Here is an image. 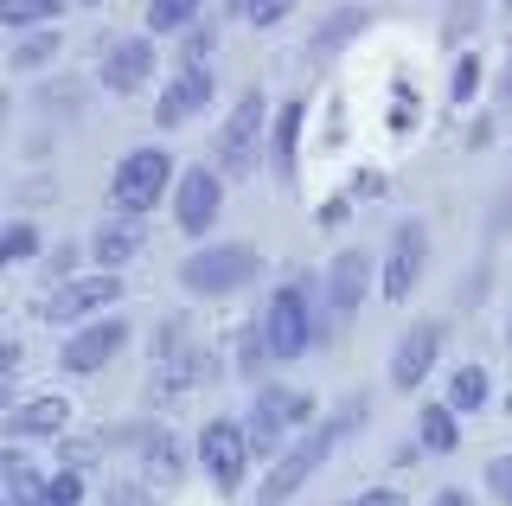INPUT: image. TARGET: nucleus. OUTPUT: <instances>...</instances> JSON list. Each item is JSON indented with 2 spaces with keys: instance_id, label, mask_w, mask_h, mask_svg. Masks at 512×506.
<instances>
[{
  "instance_id": "1",
  "label": "nucleus",
  "mask_w": 512,
  "mask_h": 506,
  "mask_svg": "<svg viewBox=\"0 0 512 506\" xmlns=\"http://www.w3.org/2000/svg\"><path fill=\"white\" fill-rule=\"evenodd\" d=\"M359 423H365V398H352V404H340V410H333L327 423H314V430L301 436L295 449H282V462L263 474V494H256V500H263V506H282V500L295 494V487L308 481L314 468H327V455L340 449V442H346L352 430H359Z\"/></svg>"
},
{
  "instance_id": "2",
  "label": "nucleus",
  "mask_w": 512,
  "mask_h": 506,
  "mask_svg": "<svg viewBox=\"0 0 512 506\" xmlns=\"http://www.w3.org/2000/svg\"><path fill=\"white\" fill-rule=\"evenodd\" d=\"M173 180L180 173H173L167 148H128L116 161V173H109V205L128 218H148L160 199H173Z\"/></svg>"
},
{
  "instance_id": "3",
  "label": "nucleus",
  "mask_w": 512,
  "mask_h": 506,
  "mask_svg": "<svg viewBox=\"0 0 512 506\" xmlns=\"http://www.w3.org/2000/svg\"><path fill=\"white\" fill-rule=\"evenodd\" d=\"M263 334H269V346H276V366H288V359H301L308 346L327 334V321L314 314V289L308 282H282L276 295H269V308H263Z\"/></svg>"
},
{
  "instance_id": "4",
  "label": "nucleus",
  "mask_w": 512,
  "mask_h": 506,
  "mask_svg": "<svg viewBox=\"0 0 512 506\" xmlns=\"http://www.w3.org/2000/svg\"><path fill=\"white\" fill-rule=\"evenodd\" d=\"M122 302V276L116 270H90V276H71V282H52L39 295V321L45 327H84L96 321L103 308Z\"/></svg>"
},
{
  "instance_id": "5",
  "label": "nucleus",
  "mask_w": 512,
  "mask_h": 506,
  "mask_svg": "<svg viewBox=\"0 0 512 506\" xmlns=\"http://www.w3.org/2000/svg\"><path fill=\"white\" fill-rule=\"evenodd\" d=\"M256 270H263V257L250 244H199L180 263V289L186 295H237Z\"/></svg>"
},
{
  "instance_id": "6",
  "label": "nucleus",
  "mask_w": 512,
  "mask_h": 506,
  "mask_svg": "<svg viewBox=\"0 0 512 506\" xmlns=\"http://www.w3.org/2000/svg\"><path fill=\"white\" fill-rule=\"evenodd\" d=\"M263 90H244V97H237V109H231V116H224V129H218V173H224V180H250V173H256V161H263Z\"/></svg>"
},
{
  "instance_id": "7",
  "label": "nucleus",
  "mask_w": 512,
  "mask_h": 506,
  "mask_svg": "<svg viewBox=\"0 0 512 506\" xmlns=\"http://www.w3.org/2000/svg\"><path fill=\"white\" fill-rule=\"evenodd\" d=\"M308 423H314V398H308V391H295V385H263V391H256L250 423H244L256 462H263V455H276L282 436H288V430H308Z\"/></svg>"
},
{
  "instance_id": "8",
  "label": "nucleus",
  "mask_w": 512,
  "mask_h": 506,
  "mask_svg": "<svg viewBox=\"0 0 512 506\" xmlns=\"http://www.w3.org/2000/svg\"><path fill=\"white\" fill-rule=\"evenodd\" d=\"M218 97V77L205 58H180V71L160 84V97H154V122L160 129H186L192 116H205V103Z\"/></svg>"
},
{
  "instance_id": "9",
  "label": "nucleus",
  "mask_w": 512,
  "mask_h": 506,
  "mask_svg": "<svg viewBox=\"0 0 512 506\" xmlns=\"http://www.w3.org/2000/svg\"><path fill=\"white\" fill-rule=\"evenodd\" d=\"M199 462H205V474H212V487L237 494V487H244V474H250V462H256L250 430H244V423H231V417L205 423V430H199Z\"/></svg>"
},
{
  "instance_id": "10",
  "label": "nucleus",
  "mask_w": 512,
  "mask_h": 506,
  "mask_svg": "<svg viewBox=\"0 0 512 506\" xmlns=\"http://www.w3.org/2000/svg\"><path fill=\"white\" fill-rule=\"evenodd\" d=\"M224 212V173L218 167H186L180 180H173V225L186 237H212Z\"/></svg>"
},
{
  "instance_id": "11",
  "label": "nucleus",
  "mask_w": 512,
  "mask_h": 506,
  "mask_svg": "<svg viewBox=\"0 0 512 506\" xmlns=\"http://www.w3.org/2000/svg\"><path fill=\"white\" fill-rule=\"evenodd\" d=\"M122 346H128V321H122V314H96V321H84L71 340H64L58 366L71 372V378H90V372H103Z\"/></svg>"
},
{
  "instance_id": "12",
  "label": "nucleus",
  "mask_w": 512,
  "mask_h": 506,
  "mask_svg": "<svg viewBox=\"0 0 512 506\" xmlns=\"http://www.w3.org/2000/svg\"><path fill=\"white\" fill-rule=\"evenodd\" d=\"M423 257H429V225L423 218H404V225L391 231V250H384V302H410V289L423 282Z\"/></svg>"
},
{
  "instance_id": "13",
  "label": "nucleus",
  "mask_w": 512,
  "mask_h": 506,
  "mask_svg": "<svg viewBox=\"0 0 512 506\" xmlns=\"http://www.w3.org/2000/svg\"><path fill=\"white\" fill-rule=\"evenodd\" d=\"M199 378H205V353H199V346H186V327L173 321L167 327V346H160V359H154L148 398L154 404H180L186 391H199Z\"/></svg>"
},
{
  "instance_id": "14",
  "label": "nucleus",
  "mask_w": 512,
  "mask_h": 506,
  "mask_svg": "<svg viewBox=\"0 0 512 506\" xmlns=\"http://www.w3.org/2000/svg\"><path fill=\"white\" fill-rule=\"evenodd\" d=\"M135 474L154 487V500H173L180 494V481H186V442L167 430V423H154V430H141L135 436Z\"/></svg>"
},
{
  "instance_id": "15",
  "label": "nucleus",
  "mask_w": 512,
  "mask_h": 506,
  "mask_svg": "<svg viewBox=\"0 0 512 506\" xmlns=\"http://www.w3.org/2000/svg\"><path fill=\"white\" fill-rule=\"evenodd\" d=\"M365 289H372V257L365 250H340L327 270V327L333 321H352L365 302Z\"/></svg>"
},
{
  "instance_id": "16",
  "label": "nucleus",
  "mask_w": 512,
  "mask_h": 506,
  "mask_svg": "<svg viewBox=\"0 0 512 506\" xmlns=\"http://www.w3.org/2000/svg\"><path fill=\"white\" fill-rule=\"evenodd\" d=\"M96 77H103V90H116V97H135L141 84L154 77V39H116L103 52V65H96Z\"/></svg>"
},
{
  "instance_id": "17",
  "label": "nucleus",
  "mask_w": 512,
  "mask_h": 506,
  "mask_svg": "<svg viewBox=\"0 0 512 506\" xmlns=\"http://www.w3.org/2000/svg\"><path fill=\"white\" fill-rule=\"evenodd\" d=\"M148 250V225L141 218H128V212H116V218H103V225L90 231V257H96V270H128V263Z\"/></svg>"
},
{
  "instance_id": "18",
  "label": "nucleus",
  "mask_w": 512,
  "mask_h": 506,
  "mask_svg": "<svg viewBox=\"0 0 512 506\" xmlns=\"http://www.w3.org/2000/svg\"><path fill=\"white\" fill-rule=\"evenodd\" d=\"M436 353H442V327H436V321H416L410 334L391 346V385H397V391L423 385L429 366H436Z\"/></svg>"
},
{
  "instance_id": "19",
  "label": "nucleus",
  "mask_w": 512,
  "mask_h": 506,
  "mask_svg": "<svg viewBox=\"0 0 512 506\" xmlns=\"http://www.w3.org/2000/svg\"><path fill=\"white\" fill-rule=\"evenodd\" d=\"M71 430V404L58 398V391H45V398H26L7 410V442H32V436H64Z\"/></svg>"
},
{
  "instance_id": "20",
  "label": "nucleus",
  "mask_w": 512,
  "mask_h": 506,
  "mask_svg": "<svg viewBox=\"0 0 512 506\" xmlns=\"http://www.w3.org/2000/svg\"><path fill=\"white\" fill-rule=\"evenodd\" d=\"M0 474H7V506H52V474H39L20 442L0 455Z\"/></svg>"
},
{
  "instance_id": "21",
  "label": "nucleus",
  "mask_w": 512,
  "mask_h": 506,
  "mask_svg": "<svg viewBox=\"0 0 512 506\" xmlns=\"http://www.w3.org/2000/svg\"><path fill=\"white\" fill-rule=\"evenodd\" d=\"M416 442H423L429 455H455L461 449V410L455 404H423V417H416Z\"/></svg>"
},
{
  "instance_id": "22",
  "label": "nucleus",
  "mask_w": 512,
  "mask_h": 506,
  "mask_svg": "<svg viewBox=\"0 0 512 506\" xmlns=\"http://www.w3.org/2000/svg\"><path fill=\"white\" fill-rule=\"evenodd\" d=\"M52 58H58V26H32V33H20V45L7 52V65L26 77V71H45Z\"/></svg>"
},
{
  "instance_id": "23",
  "label": "nucleus",
  "mask_w": 512,
  "mask_h": 506,
  "mask_svg": "<svg viewBox=\"0 0 512 506\" xmlns=\"http://www.w3.org/2000/svg\"><path fill=\"white\" fill-rule=\"evenodd\" d=\"M487 372H480V366H455V372H448V398L442 404H455L461 410V417H474V410H487Z\"/></svg>"
},
{
  "instance_id": "24",
  "label": "nucleus",
  "mask_w": 512,
  "mask_h": 506,
  "mask_svg": "<svg viewBox=\"0 0 512 506\" xmlns=\"http://www.w3.org/2000/svg\"><path fill=\"white\" fill-rule=\"evenodd\" d=\"M295 129H301V103L276 109V129H269V154H276V173L295 180Z\"/></svg>"
},
{
  "instance_id": "25",
  "label": "nucleus",
  "mask_w": 512,
  "mask_h": 506,
  "mask_svg": "<svg viewBox=\"0 0 512 506\" xmlns=\"http://www.w3.org/2000/svg\"><path fill=\"white\" fill-rule=\"evenodd\" d=\"M64 7H71V0H0V20H7L13 33H32V26H52Z\"/></svg>"
},
{
  "instance_id": "26",
  "label": "nucleus",
  "mask_w": 512,
  "mask_h": 506,
  "mask_svg": "<svg viewBox=\"0 0 512 506\" xmlns=\"http://www.w3.org/2000/svg\"><path fill=\"white\" fill-rule=\"evenodd\" d=\"M199 7L205 0H148V33H186L199 26Z\"/></svg>"
},
{
  "instance_id": "27",
  "label": "nucleus",
  "mask_w": 512,
  "mask_h": 506,
  "mask_svg": "<svg viewBox=\"0 0 512 506\" xmlns=\"http://www.w3.org/2000/svg\"><path fill=\"white\" fill-rule=\"evenodd\" d=\"M32 257H39V225H32V218H13V225L0 231V263H13V270H26Z\"/></svg>"
},
{
  "instance_id": "28",
  "label": "nucleus",
  "mask_w": 512,
  "mask_h": 506,
  "mask_svg": "<svg viewBox=\"0 0 512 506\" xmlns=\"http://www.w3.org/2000/svg\"><path fill=\"white\" fill-rule=\"evenodd\" d=\"M103 506H160V500H154V487L128 468V474H109L103 481Z\"/></svg>"
},
{
  "instance_id": "29",
  "label": "nucleus",
  "mask_w": 512,
  "mask_h": 506,
  "mask_svg": "<svg viewBox=\"0 0 512 506\" xmlns=\"http://www.w3.org/2000/svg\"><path fill=\"white\" fill-rule=\"evenodd\" d=\"M269 366H276V346H269V334H263V327H250V334L237 340V372H244V378H256V372H269Z\"/></svg>"
},
{
  "instance_id": "30",
  "label": "nucleus",
  "mask_w": 512,
  "mask_h": 506,
  "mask_svg": "<svg viewBox=\"0 0 512 506\" xmlns=\"http://www.w3.org/2000/svg\"><path fill=\"white\" fill-rule=\"evenodd\" d=\"M474 90H480V58L461 52V65L448 71V103H474Z\"/></svg>"
},
{
  "instance_id": "31",
  "label": "nucleus",
  "mask_w": 512,
  "mask_h": 506,
  "mask_svg": "<svg viewBox=\"0 0 512 506\" xmlns=\"http://www.w3.org/2000/svg\"><path fill=\"white\" fill-rule=\"evenodd\" d=\"M77 500H84V468L64 462V468L52 474V506H77Z\"/></svg>"
},
{
  "instance_id": "32",
  "label": "nucleus",
  "mask_w": 512,
  "mask_h": 506,
  "mask_svg": "<svg viewBox=\"0 0 512 506\" xmlns=\"http://www.w3.org/2000/svg\"><path fill=\"white\" fill-rule=\"evenodd\" d=\"M295 7H301V0H256V13H250V20H256V26H282Z\"/></svg>"
},
{
  "instance_id": "33",
  "label": "nucleus",
  "mask_w": 512,
  "mask_h": 506,
  "mask_svg": "<svg viewBox=\"0 0 512 506\" xmlns=\"http://www.w3.org/2000/svg\"><path fill=\"white\" fill-rule=\"evenodd\" d=\"M346 33H359V13H340V20H333V26H327V33H320V39H314V52H333V45H340Z\"/></svg>"
},
{
  "instance_id": "34",
  "label": "nucleus",
  "mask_w": 512,
  "mask_h": 506,
  "mask_svg": "<svg viewBox=\"0 0 512 506\" xmlns=\"http://www.w3.org/2000/svg\"><path fill=\"white\" fill-rule=\"evenodd\" d=\"M52 276H58V282L77 276V244H58V250H52Z\"/></svg>"
},
{
  "instance_id": "35",
  "label": "nucleus",
  "mask_w": 512,
  "mask_h": 506,
  "mask_svg": "<svg viewBox=\"0 0 512 506\" xmlns=\"http://www.w3.org/2000/svg\"><path fill=\"white\" fill-rule=\"evenodd\" d=\"M487 481H493V494H512V455H493Z\"/></svg>"
},
{
  "instance_id": "36",
  "label": "nucleus",
  "mask_w": 512,
  "mask_h": 506,
  "mask_svg": "<svg viewBox=\"0 0 512 506\" xmlns=\"http://www.w3.org/2000/svg\"><path fill=\"white\" fill-rule=\"evenodd\" d=\"M346 506H404V500H397L391 487H365V494H352Z\"/></svg>"
},
{
  "instance_id": "37",
  "label": "nucleus",
  "mask_w": 512,
  "mask_h": 506,
  "mask_svg": "<svg viewBox=\"0 0 512 506\" xmlns=\"http://www.w3.org/2000/svg\"><path fill=\"white\" fill-rule=\"evenodd\" d=\"M212 52V26H186V58H205Z\"/></svg>"
},
{
  "instance_id": "38",
  "label": "nucleus",
  "mask_w": 512,
  "mask_h": 506,
  "mask_svg": "<svg viewBox=\"0 0 512 506\" xmlns=\"http://www.w3.org/2000/svg\"><path fill=\"white\" fill-rule=\"evenodd\" d=\"M429 506H474V494H468V487H442V494L429 500Z\"/></svg>"
},
{
  "instance_id": "39",
  "label": "nucleus",
  "mask_w": 512,
  "mask_h": 506,
  "mask_svg": "<svg viewBox=\"0 0 512 506\" xmlns=\"http://www.w3.org/2000/svg\"><path fill=\"white\" fill-rule=\"evenodd\" d=\"M0 372H7V378L20 372V340H7V346H0Z\"/></svg>"
},
{
  "instance_id": "40",
  "label": "nucleus",
  "mask_w": 512,
  "mask_h": 506,
  "mask_svg": "<svg viewBox=\"0 0 512 506\" xmlns=\"http://www.w3.org/2000/svg\"><path fill=\"white\" fill-rule=\"evenodd\" d=\"M224 13H237V20H250V13H256V0H224Z\"/></svg>"
},
{
  "instance_id": "41",
  "label": "nucleus",
  "mask_w": 512,
  "mask_h": 506,
  "mask_svg": "<svg viewBox=\"0 0 512 506\" xmlns=\"http://www.w3.org/2000/svg\"><path fill=\"white\" fill-rule=\"evenodd\" d=\"M500 97L512 103V52H506V71H500Z\"/></svg>"
},
{
  "instance_id": "42",
  "label": "nucleus",
  "mask_w": 512,
  "mask_h": 506,
  "mask_svg": "<svg viewBox=\"0 0 512 506\" xmlns=\"http://www.w3.org/2000/svg\"><path fill=\"white\" fill-rule=\"evenodd\" d=\"M71 7H103V0H71Z\"/></svg>"
},
{
  "instance_id": "43",
  "label": "nucleus",
  "mask_w": 512,
  "mask_h": 506,
  "mask_svg": "<svg viewBox=\"0 0 512 506\" xmlns=\"http://www.w3.org/2000/svg\"><path fill=\"white\" fill-rule=\"evenodd\" d=\"M506 346H512V321H506Z\"/></svg>"
},
{
  "instance_id": "44",
  "label": "nucleus",
  "mask_w": 512,
  "mask_h": 506,
  "mask_svg": "<svg viewBox=\"0 0 512 506\" xmlns=\"http://www.w3.org/2000/svg\"><path fill=\"white\" fill-rule=\"evenodd\" d=\"M506 506H512V494H506Z\"/></svg>"
},
{
  "instance_id": "45",
  "label": "nucleus",
  "mask_w": 512,
  "mask_h": 506,
  "mask_svg": "<svg viewBox=\"0 0 512 506\" xmlns=\"http://www.w3.org/2000/svg\"><path fill=\"white\" fill-rule=\"evenodd\" d=\"M506 7H512V0H506Z\"/></svg>"
}]
</instances>
